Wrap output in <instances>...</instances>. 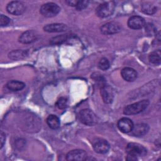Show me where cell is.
<instances>
[{"mask_svg": "<svg viewBox=\"0 0 161 161\" xmlns=\"http://www.w3.org/2000/svg\"><path fill=\"white\" fill-rule=\"evenodd\" d=\"M149 101L143 99L126 106L123 109V114L126 115H133L143 111L148 106Z\"/></svg>", "mask_w": 161, "mask_h": 161, "instance_id": "cell-1", "label": "cell"}, {"mask_svg": "<svg viewBox=\"0 0 161 161\" xmlns=\"http://www.w3.org/2000/svg\"><path fill=\"white\" fill-rule=\"evenodd\" d=\"M114 9L115 3L113 1L104 2L97 7L96 13L100 18H106L113 13Z\"/></svg>", "mask_w": 161, "mask_h": 161, "instance_id": "cell-2", "label": "cell"}, {"mask_svg": "<svg viewBox=\"0 0 161 161\" xmlns=\"http://www.w3.org/2000/svg\"><path fill=\"white\" fill-rule=\"evenodd\" d=\"M60 11V8L54 3L43 4L40 9V13L45 17L52 18L55 16Z\"/></svg>", "mask_w": 161, "mask_h": 161, "instance_id": "cell-3", "label": "cell"}, {"mask_svg": "<svg viewBox=\"0 0 161 161\" xmlns=\"http://www.w3.org/2000/svg\"><path fill=\"white\" fill-rule=\"evenodd\" d=\"M128 155L135 157L145 156L147 153V149L142 145L136 143H129L126 148Z\"/></svg>", "mask_w": 161, "mask_h": 161, "instance_id": "cell-4", "label": "cell"}, {"mask_svg": "<svg viewBox=\"0 0 161 161\" xmlns=\"http://www.w3.org/2000/svg\"><path fill=\"white\" fill-rule=\"evenodd\" d=\"M92 148L98 153H106L109 150V144L104 139L96 138L92 142Z\"/></svg>", "mask_w": 161, "mask_h": 161, "instance_id": "cell-5", "label": "cell"}, {"mask_svg": "<svg viewBox=\"0 0 161 161\" xmlns=\"http://www.w3.org/2000/svg\"><path fill=\"white\" fill-rule=\"evenodd\" d=\"M7 11L13 15H20L25 11L24 4L20 1H14L9 3L6 6Z\"/></svg>", "mask_w": 161, "mask_h": 161, "instance_id": "cell-6", "label": "cell"}, {"mask_svg": "<svg viewBox=\"0 0 161 161\" xmlns=\"http://www.w3.org/2000/svg\"><path fill=\"white\" fill-rule=\"evenodd\" d=\"M80 121L84 125L91 126L96 122V115L94 113L88 109H82L79 115Z\"/></svg>", "mask_w": 161, "mask_h": 161, "instance_id": "cell-7", "label": "cell"}, {"mask_svg": "<svg viewBox=\"0 0 161 161\" xmlns=\"http://www.w3.org/2000/svg\"><path fill=\"white\" fill-rule=\"evenodd\" d=\"M39 35L35 30H27L23 32L19 37V42L23 44L31 43L38 40Z\"/></svg>", "mask_w": 161, "mask_h": 161, "instance_id": "cell-8", "label": "cell"}, {"mask_svg": "<svg viewBox=\"0 0 161 161\" xmlns=\"http://www.w3.org/2000/svg\"><path fill=\"white\" fill-rule=\"evenodd\" d=\"M87 158V153L84 150L75 149L69 152L66 155V159L69 161H82Z\"/></svg>", "mask_w": 161, "mask_h": 161, "instance_id": "cell-9", "label": "cell"}, {"mask_svg": "<svg viewBox=\"0 0 161 161\" xmlns=\"http://www.w3.org/2000/svg\"><path fill=\"white\" fill-rule=\"evenodd\" d=\"M101 32L104 35H113L121 31L120 26L116 22H109L100 28Z\"/></svg>", "mask_w": 161, "mask_h": 161, "instance_id": "cell-10", "label": "cell"}, {"mask_svg": "<svg viewBox=\"0 0 161 161\" xmlns=\"http://www.w3.org/2000/svg\"><path fill=\"white\" fill-rule=\"evenodd\" d=\"M101 95L104 103L110 104L113 102L114 91L111 86L108 85H103L101 88Z\"/></svg>", "mask_w": 161, "mask_h": 161, "instance_id": "cell-11", "label": "cell"}, {"mask_svg": "<svg viewBox=\"0 0 161 161\" xmlns=\"http://www.w3.org/2000/svg\"><path fill=\"white\" fill-rule=\"evenodd\" d=\"M149 130V126L146 123H138L133 125L131 130V135L134 136H142L147 133Z\"/></svg>", "mask_w": 161, "mask_h": 161, "instance_id": "cell-12", "label": "cell"}, {"mask_svg": "<svg viewBox=\"0 0 161 161\" xmlns=\"http://www.w3.org/2000/svg\"><path fill=\"white\" fill-rule=\"evenodd\" d=\"M127 24L128 27L131 29L139 30L144 26L145 20L141 16H133L129 18Z\"/></svg>", "mask_w": 161, "mask_h": 161, "instance_id": "cell-13", "label": "cell"}, {"mask_svg": "<svg viewBox=\"0 0 161 161\" xmlns=\"http://www.w3.org/2000/svg\"><path fill=\"white\" fill-rule=\"evenodd\" d=\"M133 121L128 118H122L118 122V127L119 130L124 133L130 132L133 128Z\"/></svg>", "mask_w": 161, "mask_h": 161, "instance_id": "cell-14", "label": "cell"}, {"mask_svg": "<svg viewBox=\"0 0 161 161\" xmlns=\"http://www.w3.org/2000/svg\"><path fill=\"white\" fill-rule=\"evenodd\" d=\"M121 74L123 79L128 82L134 81L138 76L136 71L131 67H125L122 69Z\"/></svg>", "mask_w": 161, "mask_h": 161, "instance_id": "cell-15", "label": "cell"}, {"mask_svg": "<svg viewBox=\"0 0 161 161\" xmlns=\"http://www.w3.org/2000/svg\"><path fill=\"white\" fill-rule=\"evenodd\" d=\"M67 29V26L63 23H52L47 25L43 27L44 31L48 33L62 32L66 31Z\"/></svg>", "mask_w": 161, "mask_h": 161, "instance_id": "cell-16", "label": "cell"}, {"mask_svg": "<svg viewBox=\"0 0 161 161\" xmlns=\"http://www.w3.org/2000/svg\"><path fill=\"white\" fill-rule=\"evenodd\" d=\"M157 10V6L152 3L144 2L141 4V11L145 14L152 15L155 13Z\"/></svg>", "mask_w": 161, "mask_h": 161, "instance_id": "cell-17", "label": "cell"}, {"mask_svg": "<svg viewBox=\"0 0 161 161\" xmlns=\"http://www.w3.org/2000/svg\"><path fill=\"white\" fill-rule=\"evenodd\" d=\"M6 87L11 91H18L23 89L25 87V84L21 81L11 80L7 83Z\"/></svg>", "mask_w": 161, "mask_h": 161, "instance_id": "cell-18", "label": "cell"}, {"mask_svg": "<svg viewBox=\"0 0 161 161\" xmlns=\"http://www.w3.org/2000/svg\"><path fill=\"white\" fill-rule=\"evenodd\" d=\"M28 53L26 51L22 50H13L8 54V57L14 60H19L25 58L27 56Z\"/></svg>", "mask_w": 161, "mask_h": 161, "instance_id": "cell-19", "label": "cell"}, {"mask_svg": "<svg viewBox=\"0 0 161 161\" xmlns=\"http://www.w3.org/2000/svg\"><path fill=\"white\" fill-rule=\"evenodd\" d=\"M47 123L50 128L55 130L60 126V120L57 116L50 114L47 118Z\"/></svg>", "mask_w": 161, "mask_h": 161, "instance_id": "cell-20", "label": "cell"}, {"mask_svg": "<svg viewBox=\"0 0 161 161\" xmlns=\"http://www.w3.org/2000/svg\"><path fill=\"white\" fill-rule=\"evenodd\" d=\"M148 59L150 62L155 65H158L160 63L161 60V53L160 50H155L151 52L149 55Z\"/></svg>", "mask_w": 161, "mask_h": 161, "instance_id": "cell-21", "label": "cell"}, {"mask_svg": "<svg viewBox=\"0 0 161 161\" xmlns=\"http://www.w3.org/2000/svg\"><path fill=\"white\" fill-rule=\"evenodd\" d=\"M69 38V35H61L53 37L50 40V43L52 45H57L63 43L64 42L66 41Z\"/></svg>", "mask_w": 161, "mask_h": 161, "instance_id": "cell-22", "label": "cell"}, {"mask_svg": "<svg viewBox=\"0 0 161 161\" xmlns=\"http://www.w3.org/2000/svg\"><path fill=\"white\" fill-rule=\"evenodd\" d=\"M97 67L101 70H106L109 67V62L106 58H102L99 61Z\"/></svg>", "mask_w": 161, "mask_h": 161, "instance_id": "cell-23", "label": "cell"}, {"mask_svg": "<svg viewBox=\"0 0 161 161\" xmlns=\"http://www.w3.org/2000/svg\"><path fill=\"white\" fill-rule=\"evenodd\" d=\"M67 105V100L65 97H61L58 98L55 103V106L60 109L65 108Z\"/></svg>", "mask_w": 161, "mask_h": 161, "instance_id": "cell-24", "label": "cell"}, {"mask_svg": "<svg viewBox=\"0 0 161 161\" xmlns=\"http://www.w3.org/2000/svg\"><path fill=\"white\" fill-rule=\"evenodd\" d=\"M88 3H89L88 1H78L77 5L75 6V8L79 11L82 10L87 6Z\"/></svg>", "mask_w": 161, "mask_h": 161, "instance_id": "cell-25", "label": "cell"}, {"mask_svg": "<svg viewBox=\"0 0 161 161\" xmlns=\"http://www.w3.org/2000/svg\"><path fill=\"white\" fill-rule=\"evenodd\" d=\"M11 19L6 16L1 14L0 16V25L1 26H5L9 24Z\"/></svg>", "mask_w": 161, "mask_h": 161, "instance_id": "cell-26", "label": "cell"}, {"mask_svg": "<svg viewBox=\"0 0 161 161\" xmlns=\"http://www.w3.org/2000/svg\"><path fill=\"white\" fill-rule=\"evenodd\" d=\"M5 140H6V135L5 133L1 131L0 133V141H1V148H3V147L5 143Z\"/></svg>", "mask_w": 161, "mask_h": 161, "instance_id": "cell-27", "label": "cell"}, {"mask_svg": "<svg viewBox=\"0 0 161 161\" xmlns=\"http://www.w3.org/2000/svg\"><path fill=\"white\" fill-rule=\"evenodd\" d=\"M77 2H78V1H73V0L67 1H66V3H67L69 6H74V7H75V6H76Z\"/></svg>", "mask_w": 161, "mask_h": 161, "instance_id": "cell-28", "label": "cell"}, {"mask_svg": "<svg viewBox=\"0 0 161 161\" xmlns=\"http://www.w3.org/2000/svg\"><path fill=\"white\" fill-rule=\"evenodd\" d=\"M126 160H131V161H135V160H138V158L137 157H135V156H133V155H128L127 157H126Z\"/></svg>", "mask_w": 161, "mask_h": 161, "instance_id": "cell-29", "label": "cell"}]
</instances>
